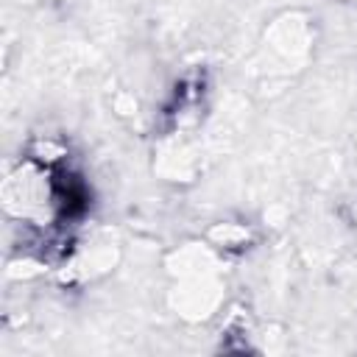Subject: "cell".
Listing matches in <instances>:
<instances>
[{
	"label": "cell",
	"instance_id": "obj_1",
	"mask_svg": "<svg viewBox=\"0 0 357 357\" xmlns=\"http://www.w3.org/2000/svg\"><path fill=\"white\" fill-rule=\"evenodd\" d=\"M22 226L36 234L42 259L64 254L73 229L89 212V187L64 153H28L20 167Z\"/></svg>",
	"mask_w": 357,
	"mask_h": 357
}]
</instances>
